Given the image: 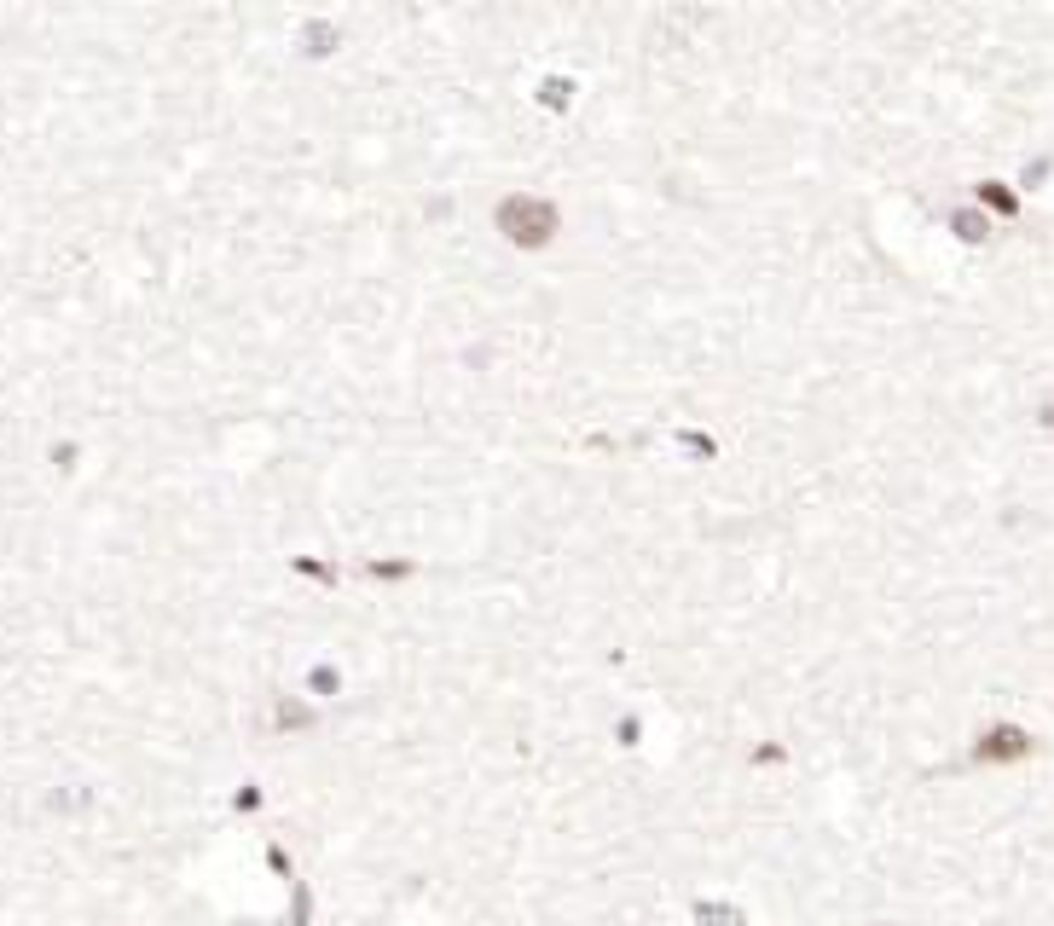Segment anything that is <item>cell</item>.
I'll return each mask as SVG.
<instances>
[{"instance_id":"cell-1","label":"cell","mask_w":1054,"mask_h":926,"mask_svg":"<svg viewBox=\"0 0 1054 926\" xmlns=\"http://www.w3.org/2000/svg\"><path fill=\"white\" fill-rule=\"evenodd\" d=\"M493 220H499V232L516 249H545L556 238V209L545 197H533V191H510L499 209H493Z\"/></svg>"},{"instance_id":"cell-2","label":"cell","mask_w":1054,"mask_h":926,"mask_svg":"<svg viewBox=\"0 0 1054 926\" xmlns=\"http://www.w3.org/2000/svg\"><path fill=\"white\" fill-rule=\"evenodd\" d=\"M979 203H991L997 215H1014V191H1002L997 180H985V186H979Z\"/></svg>"}]
</instances>
